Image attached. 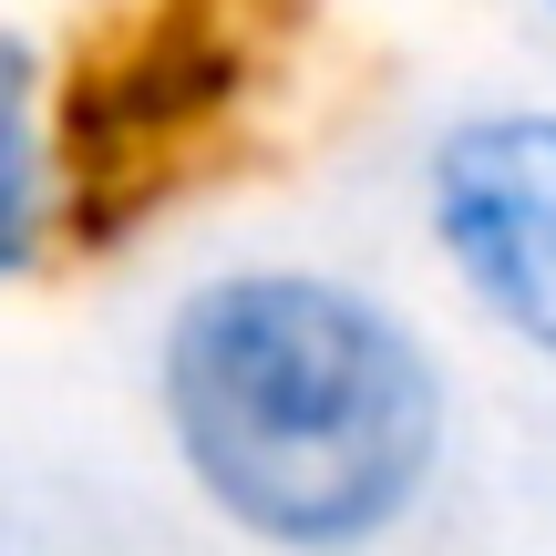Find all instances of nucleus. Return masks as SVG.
Masks as SVG:
<instances>
[{
  "label": "nucleus",
  "instance_id": "f257e3e1",
  "mask_svg": "<svg viewBox=\"0 0 556 556\" xmlns=\"http://www.w3.org/2000/svg\"><path fill=\"white\" fill-rule=\"evenodd\" d=\"M144 422L176 495L248 556H392L464 464V371L402 289L248 248L155 299Z\"/></svg>",
  "mask_w": 556,
  "mask_h": 556
},
{
  "label": "nucleus",
  "instance_id": "f03ea898",
  "mask_svg": "<svg viewBox=\"0 0 556 556\" xmlns=\"http://www.w3.org/2000/svg\"><path fill=\"white\" fill-rule=\"evenodd\" d=\"M402 206L464 330L556 371V93H454L402 155Z\"/></svg>",
  "mask_w": 556,
  "mask_h": 556
},
{
  "label": "nucleus",
  "instance_id": "7ed1b4c3",
  "mask_svg": "<svg viewBox=\"0 0 556 556\" xmlns=\"http://www.w3.org/2000/svg\"><path fill=\"white\" fill-rule=\"evenodd\" d=\"M248 103H258V31L227 0H155L124 41L73 62V155H83L93 248L176 165L217 155L248 124Z\"/></svg>",
  "mask_w": 556,
  "mask_h": 556
},
{
  "label": "nucleus",
  "instance_id": "20e7f679",
  "mask_svg": "<svg viewBox=\"0 0 556 556\" xmlns=\"http://www.w3.org/2000/svg\"><path fill=\"white\" fill-rule=\"evenodd\" d=\"M93 248L73 155V52L31 21H0V309Z\"/></svg>",
  "mask_w": 556,
  "mask_h": 556
},
{
  "label": "nucleus",
  "instance_id": "39448f33",
  "mask_svg": "<svg viewBox=\"0 0 556 556\" xmlns=\"http://www.w3.org/2000/svg\"><path fill=\"white\" fill-rule=\"evenodd\" d=\"M526 11H536V31H546V41H556V0H526Z\"/></svg>",
  "mask_w": 556,
  "mask_h": 556
},
{
  "label": "nucleus",
  "instance_id": "423d86ee",
  "mask_svg": "<svg viewBox=\"0 0 556 556\" xmlns=\"http://www.w3.org/2000/svg\"><path fill=\"white\" fill-rule=\"evenodd\" d=\"M0 556H21V546H0Z\"/></svg>",
  "mask_w": 556,
  "mask_h": 556
}]
</instances>
